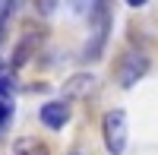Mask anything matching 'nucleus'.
Listing matches in <instances>:
<instances>
[{
  "label": "nucleus",
  "mask_w": 158,
  "mask_h": 155,
  "mask_svg": "<svg viewBox=\"0 0 158 155\" xmlns=\"http://www.w3.org/2000/svg\"><path fill=\"white\" fill-rule=\"evenodd\" d=\"M89 22H92V38L85 44V60H98L104 44H108V29H111V0H92L89 10Z\"/></svg>",
  "instance_id": "f257e3e1"
},
{
  "label": "nucleus",
  "mask_w": 158,
  "mask_h": 155,
  "mask_svg": "<svg viewBox=\"0 0 158 155\" xmlns=\"http://www.w3.org/2000/svg\"><path fill=\"white\" fill-rule=\"evenodd\" d=\"M101 136H104V149L111 155H123V149H127V114L120 108H111L101 117Z\"/></svg>",
  "instance_id": "f03ea898"
},
{
  "label": "nucleus",
  "mask_w": 158,
  "mask_h": 155,
  "mask_svg": "<svg viewBox=\"0 0 158 155\" xmlns=\"http://www.w3.org/2000/svg\"><path fill=\"white\" fill-rule=\"evenodd\" d=\"M146 73H149V57L142 54V51H127V54L120 57V63H117V82H120L123 89L136 86Z\"/></svg>",
  "instance_id": "7ed1b4c3"
},
{
  "label": "nucleus",
  "mask_w": 158,
  "mask_h": 155,
  "mask_svg": "<svg viewBox=\"0 0 158 155\" xmlns=\"http://www.w3.org/2000/svg\"><path fill=\"white\" fill-rule=\"evenodd\" d=\"M38 117H41V124L48 127V130H63V124L70 120V105L63 98L60 101H48V105H41Z\"/></svg>",
  "instance_id": "20e7f679"
},
{
  "label": "nucleus",
  "mask_w": 158,
  "mask_h": 155,
  "mask_svg": "<svg viewBox=\"0 0 158 155\" xmlns=\"http://www.w3.org/2000/svg\"><path fill=\"white\" fill-rule=\"evenodd\" d=\"M92 86H95V76L89 73H73L67 82H63V95L67 98H85L92 92Z\"/></svg>",
  "instance_id": "39448f33"
},
{
  "label": "nucleus",
  "mask_w": 158,
  "mask_h": 155,
  "mask_svg": "<svg viewBox=\"0 0 158 155\" xmlns=\"http://www.w3.org/2000/svg\"><path fill=\"white\" fill-rule=\"evenodd\" d=\"M35 41H38V32H32V29H29V32L22 35V41H19L16 48H13V63H10V70H19L22 63L32 57V51H35Z\"/></svg>",
  "instance_id": "423d86ee"
},
{
  "label": "nucleus",
  "mask_w": 158,
  "mask_h": 155,
  "mask_svg": "<svg viewBox=\"0 0 158 155\" xmlns=\"http://www.w3.org/2000/svg\"><path fill=\"white\" fill-rule=\"evenodd\" d=\"M13 152H16V155H51V149H48L44 143H38L35 136H22V139H16Z\"/></svg>",
  "instance_id": "0eeeda50"
},
{
  "label": "nucleus",
  "mask_w": 158,
  "mask_h": 155,
  "mask_svg": "<svg viewBox=\"0 0 158 155\" xmlns=\"http://www.w3.org/2000/svg\"><path fill=\"white\" fill-rule=\"evenodd\" d=\"M13 92V70H10V63L0 60V98H10Z\"/></svg>",
  "instance_id": "6e6552de"
},
{
  "label": "nucleus",
  "mask_w": 158,
  "mask_h": 155,
  "mask_svg": "<svg viewBox=\"0 0 158 155\" xmlns=\"http://www.w3.org/2000/svg\"><path fill=\"white\" fill-rule=\"evenodd\" d=\"M10 120H13V101L10 98H0V133H6Z\"/></svg>",
  "instance_id": "1a4fd4ad"
},
{
  "label": "nucleus",
  "mask_w": 158,
  "mask_h": 155,
  "mask_svg": "<svg viewBox=\"0 0 158 155\" xmlns=\"http://www.w3.org/2000/svg\"><path fill=\"white\" fill-rule=\"evenodd\" d=\"M35 6H38V13H41V16H48V13H54L57 0H35Z\"/></svg>",
  "instance_id": "9d476101"
},
{
  "label": "nucleus",
  "mask_w": 158,
  "mask_h": 155,
  "mask_svg": "<svg viewBox=\"0 0 158 155\" xmlns=\"http://www.w3.org/2000/svg\"><path fill=\"white\" fill-rule=\"evenodd\" d=\"M149 0H127V6H146Z\"/></svg>",
  "instance_id": "9b49d317"
},
{
  "label": "nucleus",
  "mask_w": 158,
  "mask_h": 155,
  "mask_svg": "<svg viewBox=\"0 0 158 155\" xmlns=\"http://www.w3.org/2000/svg\"><path fill=\"white\" fill-rule=\"evenodd\" d=\"M70 155H82V152H70Z\"/></svg>",
  "instance_id": "f8f14e48"
}]
</instances>
